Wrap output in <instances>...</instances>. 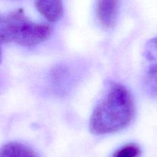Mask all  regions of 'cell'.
Instances as JSON below:
<instances>
[{"mask_svg": "<svg viewBox=\"0 0 157 157\" xmlns=\"http://www.w3.org/2000/svg\"><path fill=\"white\" fill-rule=\"evenodd\" d=\"M35 7L50 22H55L63 15L62 0H35Z\"/></svg>", "mask_w": 157, "mask_h": 157, "instance_id": "5b68a950", "label": "cell"}, {"mask_svg": "<svg viewBox=\"0 0 157 157\" xmlns=\"http://www.w3.org/2000/svg\"><path fill=\"white\" fill-rule=\"evenodd\" d=\"M117 0H98L97 15L104 27L112 28L116 23L117 15Z\"/></svg>", "mask_w": 157, "mask_h": 157, "instance_id": "277c9868", "label": "cell"}, {"mask_svg": "<svg viewBox=\"0 0 157 157\" xmlns=\"http://www.w3.org/2000/svg\"><path fill=\"white\" fill-rule=\"evenodd\" d=\"M134 114V101L128 89L119 83H112L92 113L90 131L96 135L117 132L130 125Z\"/></svg>", "mask_w": 157, "mask_h": 157, "instance_id": "6da1fadb", "label": "cell"}, {"mask_svg": "<svg viewBox=\"0 0 157 157\" xmlns=\"http://www.w3.org/2000/svg\"><path fill=\"white\" fill-rule=\"evenodd\" d=\"M2 59V53H1V49H0V62H1Z\"/></svg>", "mask_w": 157, "mask_h": 157, "instance_id": "ba28073f", "label": "cell"}, {"mask_svg": "<svg viewBox=\"0 0 157 157\" xmlns=\"http://www.w3.org/2000/svg\"><path fill=\"white\" fill-rule=\"evenodd\" d=\"M144 86L150 96L157 98V37L149 40L144 49Z\"/></svg>", "mask_w": 157, "mask_h": 157, "instance_id": "3957f363", "label": "cell"}, {"mask_svg": "<svg viewBox=\"0 0 157 157\" xmlns=\"http://www.w3.org/2000/svg\"><path fill=\"white\" fill-rule=\"evenodd\" d=\"M141 150L139 146L134 143H130L117 150L113 157H139Z\"/></svg>", "mask_w": 157, "mask_h": 157, "instance_id": "52a82bcc", "label": "cell"}, {"mask_svg": "<svg viewBox=\"0 0 157 157\" xmlns=\"http://www.w3.org/2000/svg\"><path fill=\"white\" fill-rule=\"evenodd\" d=\"M52 31L51 26L33 22L22 9H16L3 19L0 42H13L23 46H34L45 41Z\"/></svg>", "mask_w": 157, "mask_h": 157, "instance_id": "7a4b0ae2", "label": "cell"}, {"mask_svg": "<svg viewBox=\"0 0 157 157\" xmlns=\"http://www.w3.org/2000/svg\"><path fill=\"white\" fill-rule=\"evenodd\" d=\"M0 157H38L37 154L22 143L11 142L0 148Z\"/></svg>", "mask_w": 157, "mask_h": 157, "instance_id": "8992f818", "label": "cell"}]
</instances>
